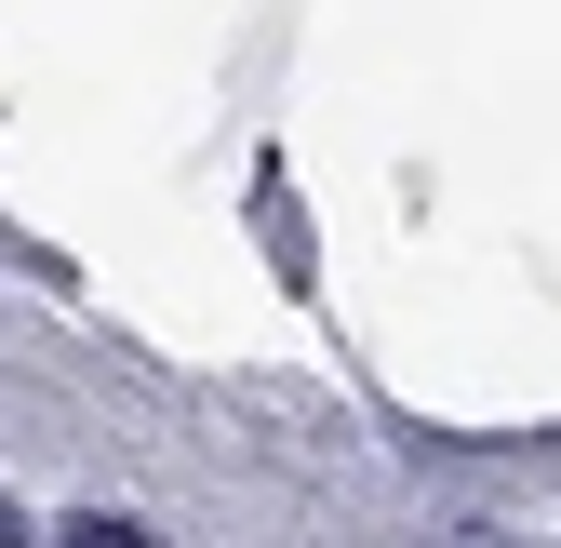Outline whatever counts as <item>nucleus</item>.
<instances>
[{
	"label": "nucleus",
	"mask_w": 561,
	"mask_h": 548,
	"mask_svg": "<svg viewBox=\"0 0 561 548\" xmlns=\"http://www.w3.org/2000/svg\"><path fill=\"white\" fill-rule=\"evenodd\" d=\"M67 535H81V548H161L148 522H121V509H81V522H67Z\"/></svg>",
	"instance_id": "obj_1"
}]
</instances>
